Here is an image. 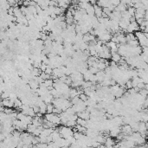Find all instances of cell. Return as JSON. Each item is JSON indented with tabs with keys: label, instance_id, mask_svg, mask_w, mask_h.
I'll use <instances>...</instances> for the list:
<instances>
[{
	"label": "cell",
	"instance_id": "obj_1",
	"mask_svg": "<svg viewBox=\"0 0 148 148\" xmlns=\"http://www.w3.org/2000/svg\"><path fill=\"white\" fill-rule=\"evenodd\" d=\"M44 119H45L46 120H48V121L52 122V123L56 126H58L59 124H62L60 115H57V114H46L45 115H44Z\"/></svg>",
	"mask_w": 148,
	"mask_h": 148
},
{
	"label": "cell",
	"instance_id": "obj_2",
	"mask_svg": "<svg viewBox=\"0 0 148 148\" xmlns=\"http://www.w3.org/2000/svg\"><path fill=\"white\" fill-rule=\"evenodd\" d=\"M94 7H95V17H97V18H100V17H102V14H103V9L101 7H100V6H98L96 4V5H94Z\"/></svg>",
	"mask_w": 148,
	"mask_h": 148
},
{
	"label": "cell",
	"instance_id": "obj_3",
	"mask_svg": "<svg viewBox=\"0 0 148 148\" xmlns=\"http://www.w3.org/2000/svg\"><path fill=\"white\" fill-rule=\"evenodd\" d=\"M104 145L106 147H114V146H115V140L113 139L112 137H107Z\"/></svg>",
	"mask_w": 148,
	"mask_h": 148
},
{
	"label": "cell",
	"instance_id": "obj_4",
	"mask_svg": "<svg viewBox=\"0 0 148 148\" xmlns=\"http://www.w3.org/2000/svg\"><path fill=\"white\" fill-rule=\"evenodd\" d=\"M121 60V56L119 53H112V61L116 63H119Z\"/></svg>",
	"mask_w": 148,
	"mask_h": 148
},
{
	"label": "cell",
	"instance_id": "obj_5",
	"mask_svg": "<svg viewBox=\"0 0 148 148\" xmlns=\"http://www.w3.org/2000/svg\"><path fill=\"white\" fill-rule=\"evenodd\" d=\"M47 106L48 105L46 104L45 102H42L39 104V107H40V113L42 114L45 115L47 114Z\"/></svg>",
	"mask_w": 148,
	"mask_h": 148
},
{
	"label": "cell",
	"instance_id": "obj_6",
	"mask_svg": "<svg viewBox=\"0 0 148 148\" xmlns=\"http://www.w3.org/2000/svg\"><path fill=\"white\" fill-rule=\"evenodd\" d=\"M69 96H70L71 99L74 98V97H76V96H79L77 88H71L70 91H69Z\"/></svg>",
	"mask_w": 148,
	"mask_h": 148
},
{
	"label": "cell",
	"instance_id": "obj_7",
	"mask_svg": "<svg viewBox=\"0 0 148 148\" xmlns=\"http://www.w3.org/2000/svg\"><path fill=\"white\" fill-rule=\"evenodd\" d=\"M126 37H127V42H131V41L137 40L136 36H135V35H133V34H127V36H126Z\"/></svg>",
	"mask_w": 148,
	"mask_h": 148
},
{
	"label": "cell",
	"instance_id": "obj_8",
	"mask_svg": "<svg viewBox=\"0 0 148 148\" xmlns=\"http://www.w3.org/2000/svg\"><path fill=\"white\" fill-rule=\"evenodd\" d=\"M77 125H80V126H82V127H85L87 126V120H83V119H82V118H78L77 120Z\"/></svg>",
	"mask_w": 148,
	"mask_h": 148
},
{
	"label": "cell",
	"instance_id": "obj_9",
	"mask_svg": "<svg viewBox=\"0 0 148 148\" xmlns=\"http://www.w3.org/2000/svg\"><path fill=\"white\" fill-rule=\"evenodd\" d=\"M55 106L53 104H48L47 106V114H53Z\"/></svg>",
	"mask_w": 148,
	"mask_h": 148
},
{
	"label": "cell",
	"instance_id": "obj_10",
	"mask_svg": "<svg viewBox=\"0 0 148 148\" xmlns=\"http://www.w3.org/2000/svg\"><path fill=\"white\" fill-rule=\"evenodd\" d=\"M76 125H77V122H76V121H72V120H68V123L66 124V127H71V128H72V127H75Z\"/></svg>",
	"mask_w": 148,
	"mask_h": 148
},
{
	"label": "cell",
	"instance_id": "obj_11",
	"mask_svg": "<svg viewBox=\"0 0 148 148\" xmlns=\"http://www.w3.org/2000/svg\"><path fill=\"white\" fill-rule=\"evenodd\" d=\"M79 97H80V100L82 101H84V102H86V101H87V100L89 99V97L87 96V95H85V94H82V95H79Z\"/></svg>",
	"mask_w": 148,
	"mask_h": 148
},
{
	"label": "cell",
	"instance_id": "obj_12",
	"mask_svg": "<svg viewBox=\"0 0 148 148\" xmlns=\"http://www.w3.org/2000/svg\"><path fill=\"white\" fill-rule=\"evenodd\" d=\"M88 71H89L91 74H97V73L99 72V69L97 68H95V67H89V69H88Z\"/></svg>",
	"mask_w": 148,
	"mask_h": 148
},
{
	"label": "cell",
	"instance_id": "obj_13",
	"mask_svg": "<svg viewBox=\"0 0 148 148\" xmlns=\"http://www.w3.org/2000/svg\"><path fill=\"white\" fill-rule=\"evenodd\" d=\"M133 82H132V80H129L127 81V82H126V88H127V89L129 90L131 89V88H133Z\"/></svg>",
	"mask_w": 148,
	"mask_h": 148
},
{
	"label": "cell",
	"instance_id": "obj_14",
	"mask_svg": "<svg viewBox=\"0 0 148 148\" xmlns=\"http://www.w3.org/2000/svg\"><path fill=\"white\" fill-rule=\"evenodd\" d=\"M47 68H48V65H46V64H44V63H42V66H41V68H40V70L42 71V72H45L46 69H47Z\"/></svg>",
	"mask_w": 148,
	"mask_h": 148
},
{
	"label": "cell",
	"instance_id": "obj_15",
	"mask_svg": "<svg viewBox=\"0 0 148 148\" xmlns=\"http://www.w3.org/2000/svg\"><path fill=\"white\" fill-rule=\"evenodd\" d=\"M32 108H33V110H34V112L36 113V114H38V113H40V107L38 106H35L34 107H32Z\"/></svg>",
	"mask_w": 148,
	"mask_h": 148
},
{
	"label": "cell",
	"instance_id": "obj_16",
	"mask_svg": "<svg viewBox=\"0 0 148 148\" xmlns=\"http://www.w3.org/2000/svg\"><path fill=\"white\" fill-rule=\"evenodd\" d=\"M98 148H106V146H105V145H101V146H99Z\"/></svg>",
	"mask_w": 148,
	"mask_h": 148
},
{
	"label": "cell",
	"instance_id": "obj_17",
	"mask_svg": "<svg viewBox=\"0 0 148 148\" xmlns=\"http://www.w3.org/2000/svg\"><path fill=\"white\" fill-rule=\"evenodd\" d=\"M145 89H146L148 91V84H146V87H145Z\"/></svg>",
	"mask_w": 148,
	"mask_h": 148
}]
</instances>
